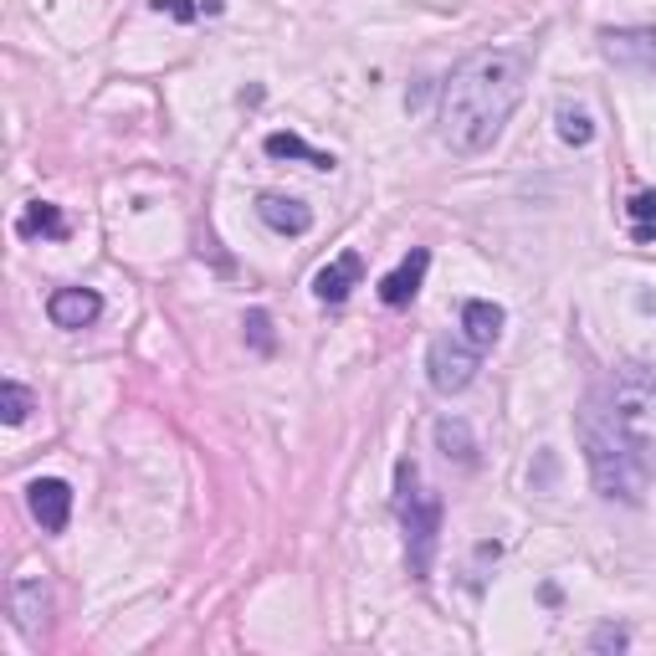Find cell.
Returning <instances> with one entry per match:
<instances>
[{"instance_id": "cell-1", "label": "cell", "mask_w": 656, "mask_h": 656, "mask_svg": "<svg viewBox=\"0 0 656 656\" xmlns=\"http://www.w3.org/2000/svg\"><path fill=\"white\" fill-rule=\"evenodd\" d=\"M534 62L518 46H492L467 57L441 88V139L451 154H488L503 139L507 119L518 113L523 88H528Z\"/></svg>"}, {"instance_id": "cell-2", "label": "cell", "mask_w": 656, "mask_h": 656, "mask_svg": "<svg viewBox=\"0 0 656 656\" xmlns=\"http://www.w3.org/2000/svg\"><path fill=\"white\" fill-rule=\"evenodd\" d=\"M395 513H401L405 534V569L416 584H426L436 565V544H441V492L420 482V467L411 457L395 462Z\"/></svg>"}, {"instance_id": "cell-3", "label": "cell", "mask_w": 656, "mask_h": 656, "mask_svg": "<svg viewBox=\"0 0 656 656\" xmlns=\"http://www.w3.org/2000/svg\"><path fill=\"white\" fill-rule=\"evenodd\" d=\"M580 441H584V462H590V478H595V492L611 498V503H642L646 492V472L636 462V451L626 447V436L615 431L611 416L600 411H580Z\"/></svg>"}, {"instance_id": "cell-4", "label": "cell", "mask_w": 656, "mask_h": 656, "mask_svg": "<svg viewBox=\"0 0 656 656\" xmlns=\"http://www.w3.org/2000/svg\"><path fill=\"white\" fill-rule=\"evenodd\" d=\"M611 420L636 451L646 478H656V370L652 364H621L611 380Z\"/></svg>"}, {"instance_id": "cell-5", "label": "cell", "mask_w": 656, "mask_h": 656, "mask_svg": "<svg viewBox=\"0 0 656 656\" xmlns=\"http://www.w3.org/2000/svg\"><path fill=\"white\" fill-rule=\"evenodd\" d=\"M482 349L478 343H462V339H431V349H426V380H431L436 395H462L472 380H478L482 370Z\"/></svg>"}, {"instance_id": "cell-6", "label": "cell", "mask_w": 656, "mask_h": 656, "mask_svg": "<svg viewBox=\"0 0 656 656\" xmlns=\"http://www.w3.org/2000/svg\"><path fill=\"white\" fill-rule=\"evenodd\" d=\"M26 507L46 534H62L67 518H73V488L62 478H31L26 482Z\"/></svg>"}, {"instance_id": "cell-7", "label": "cell", "mask_w": 656, "mask_h": 656, "mask_svg": "<svg viewBox=\"0 0 656 656\" xmlns=\"http://www.w3.org/2000/svg\"><path fill=\"white\" fill-rule=\"evenodd\" d=\"M426 272H431V252H426V247H411V252L401 256V267L380 277V303H385V308H405V303H416L420 283H426Z\"/></svg>"}, {"instance_id": "cell-8", "label": "cell", "mask_w": 656, "mask_h": 656, "mask_svg": "<svg viewBox=\"0 0 656 656\" xmlns=\"http://www.w3.org/2000/svg\"><path fill=\"white\" fill-rule=\"evenodd\" d=\"M605 42V57L615 67H636V73L656 77V31L652 26H631V31H600Z\"/></svg>"}, {"instance_id": "cell-9", "label": "cell", "mask_w": 656, "mask_h": 656, "mask_svg": "<svg viewBox=\"0 0 656 656\" xmlns=\"http://www.w3.org/2000/svg\"><path fill=\"white\" fill-rule=\"evenodd\" d=\"M364 283V256L359 252H339L334 262H324V267L314 272V298L328 303V308H339L354 287Z\"/></svg>"}, {"instance_id": "cell-10", "label": "cell", "mask_w": 656, "mask_h": 656, "mask_svg": "<svg viewBox=\"0 0 656 656\" xmlns=\"http://www.w3.org/2000/svg\"><path fill=\"white\" fill-rule=\"evenodd\" d=\"M98 314H103V298L92 287H57L46 298V318L57 328H88V324H98Z\"/></svg>"}, {"instance_id": "cell-11", "label": "cell", "mask_w": 656, "mask_h": 656, "mask_svg": "<svg viewBox=\"0 0 656 656\" xmlns=\"http://www.w3.org/2000/svg\"><path fill=\"white\" fill-rule=\"evenodd\" d=\"M256 216H262L277 237H308V231H314V210L303 206V200H293V195H262V200H256Z\"/></svg>"}, {"instance_id": "cell-12", "label": "cell", "mask_w": 656, "mask_h": 656, "mask_svg": "<svg viewBox=\"0 0 656 656\" xmlns=\"http://www.w3.org/2000/svg\"><path fill=\"white\" fill-rule=\"evenodd\" d=\"M262 150H267V160H298V164H308V170H318V175H334L339 170V160L334 154H324V150H314L303 134H293V129H277V134H267L262 139Z\"/></svg>"}, {"instance_id": "cell-13", "label": "cell", "mask_w": 656, "mask_h": 656, "mask_svg": "<svg viewBox=\"0 0 656 656\" xmlns=\"http://www.w3.org/2000/svg\"><path fill=\"white\" fill-rule=\"evenodd\" d=\"M503 324H507V314H503V308H498L492 298H472V303H462L467 343H478V349H492V343L503 339Z\"/></svg>"}, {"instance_id": "cell-14", "label": "cell", "mask_w": 656, "mask_h": 656, "mask_svg": "<svg viewBox=\"0 0 656 656\" xmlns=\"http://www.w3.org/2000/svg\"><path fill=\"white\" fill-rule=\"evenodd\" d=\"M11 615H15V626L26 631V636H36L42 621H46V584L31 580V575L11 580Z\"/></svg>"}, {"instance_id": "cell-15", "label": "cell", "mask_w": 656, "mask_h": 656, "mask_svg": "<svg viewBox=\"0 0 656 656\" xmlns=\"http://www.w3.org/2000/svg\"><path fill=\"white\" fill-rule=\"evenodd\" d=\"M15 237H46V241H67V216H62V206H52V200H31L26 210H21V221H15Z\"/></svg>"}, {"instance_id": "cell-16", "label": "cell", "mask_w": 656, "mask_h": 656, "mask_svg": "<svg viewBox=\"0 0 656 656\" xmlns=\"http://www.w3.org/2000/svg\"><path fill=\"white\" fill-rule=\"evenodd\" d=\"M436 447L447 462H462V467H478V441H472V426L462 416H441L436 420Z\"/></svg>"}, {"instance_id": "cell-17", "label": "cell", "mask_w": 656, "mask_h": 656, "mask_svg": "<svg viewBox=\"0 0 656 656\" xmlns=\"http://www.w3.org/2000/svg\"><path fill=\"white\" fill-rule=\"evenodd\" d=\"M554 129H559V139H565L569 150H590V144H595V119H590V108H580V103L554 108Z\"/></svg>"}, {"instance_id": "cell-18", "label": "cell", "mask_w": 656, "mask_h": 656, "mask_svg": "<svg viewBox=\"0 0 656 656\" xmlns=\"http://www.w3.org/2000/svg\"><path fill=\"white\" fill-rule=\"evenodd\" d=\"M626 216H631V241H636V247L656 241V190H636V195H631Z\"/></svg>"}, {"instance_id": "cell-19", "label": "cell", "mask_w": 656, "mask_h": 656, "mask_svg": "<svg viewBox=\"0 0 656 656\" xmlns=\"http://www.w3.org/2000/svg\"><path fill=\"white\" fill-rule=\"evenodd\" d=\"M26 416H31V390L21 385V380H6V385H0V420H6V426H21Z\"/></svg>"}, {"instance_id": "cell-20", "label": "cell", "mask_w": 656, "mask_h": 656, "mask_svg": "<svg viewBox=\"0 0 656 656\" xmlns=\"http://www.w3.org/2000/svg\"><path fill=\"white\" fill-rule=\"evenodd\" d=\"M241 328H247V343H252L256 354H272V349H277V339H272V318L262 314V308H252Z\"/></svg>"}, {"instance_id": "cell-21", "label": "cell", "mask_w": 656, "mask_h": 656, "mask_svg": "<svg viewBox=\"0 0 656 656\" xmlns=\"http://www.w3.org/2000/svg\"><path fill=\"white\" fill-rule=\"evenodd\" d=\"M150 6H154L160 15H175L179 26H190L195 15H200V0H150Z\"/></svg>"}, {"instance_id": "cell-22", "label": "cell", "mask_w": 656, "mask_h": 656, "mask_svg": "<svg viewBox=\"0 0 656 656\" xmlns=\"http://www.w3.org/2000/svg\"><path fill=\"white\" fill-rule=\"evenodd\" d=\"M626 631L621 626H595V636H590V652H626Z\"/></svg>"}, {"instance_id": "cell-23", "label": "cell", "mask_w": 656, "mask_h": 656, "mask_svg": "<svg viewBox=\"0 0 656 656\" xmlns=\"http://www.w3.org/2000/svg\"><path fill=\"white\" fill-rule=\"evenodd\" d=\"M200 15H226V0H200Z\"/></svg>"}]
</instances>
